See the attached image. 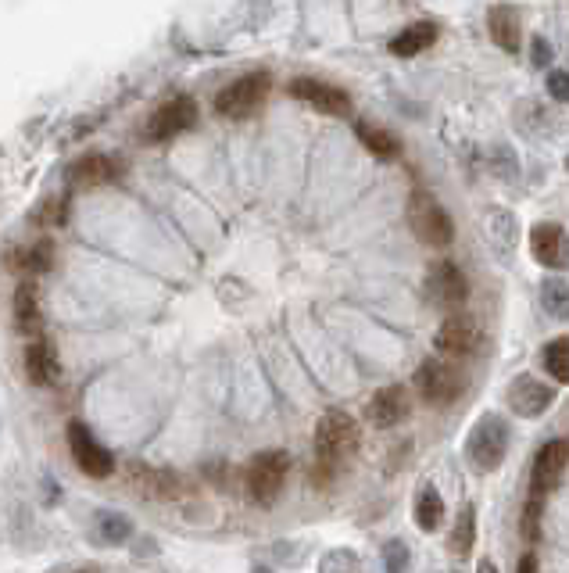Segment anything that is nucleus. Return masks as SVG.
<instances>
[{
	"mask_svg": "<svg viewBox=\"0 0 569 573\" xmlns=\"http://www.w3.org/2000/svg\"><path fill=\"white\" fill-rule=\"evenodd\" d=\"M358 441H362V434H358V423L348 412H326L315 427V484H326L337 473L340 462L358 452Z\"/></svg>",
	"mask_w": 569,
	"mask_h": 573,
	"instance_id": "1",
	"label": "nucleus"
},
{
	"mask_svg": "<svg viewBox=\"0 0 569 573\" xmlns=\"http://www.w3.org/2000/svg\"><path fill=\"white\" fill-rule=\"evenodd\" d=\"M509 441H512L509 423H505L502 416H494V412L480 416L466 437L469 466H473L476 473H494L505 462V455H509Z\"/></svg>",
	"mask_w": 569,
	"mask_h": 573,
	"instance_id": "2",
	"label": "nucleus"
},
{
	"mask_svg": "<svg viewBox=\"0 0 569 573\" xmlns=\"http://www.w3.org/2000/svg\"><path fill=\"white\" fill-rule=\"evenodd\" d=\"M405 215H408L412 233L423 240L426 248H448L451 240H455V223H451V215L444 212V205L434 194L412 190V194H408Z\"/></svg>",
	"mask_w": 569,
	"mask_h": 573,
	"instance_id": "3",
	"label": "nucleus"
},
{
	"mask_svg": "<svg viewBox=\"0 0 569 573\" xmlns=\"http://www.w3.org/2000/svg\"><path fill=\"white\" fill-rule=\"evenodd\" d=\"M269 90H272L269 72H247V76L233 79L230 86H222L219 94H215V112L222 119H247V115H255L262 108Z\"/></svg>",
	"mask_w": 569,
	"mask_h": 573,
	"instance_id": "4",
	"label": "nucleus"
},
{
	"mask_svg": "<svg viewBox=\"0 0 569 573\" xmlns=\"http://www.w3.org/2000/svg\"><path fill=\"white\" fill-rule=\"evenodd\" d=\"M434 348L441 351L448 362L473 359V355L484 351V326H480L476 316H469V312H455V316H448L437 326Z\"/></svg>",
	"mask_w": 569,
	"mask_h": 573,
	"instance_id": "5",
	"label": "nucleus"
},
{
	"mask_svg": "<svg viewBox=\"0 0 569 573\" xmlns=\"http://www.w3.org/2000/svg\"><path fill=\"white\" fill-rule=\"evenodd\" d=\"M416 391L426 398V405H437V409H448L462 398L466 391V377L462 369L448 359H426L416 369Z\"/></svg>",
	"mask_w": 569,
	"mask_h": 573,
	"instance_id": "6",
	"label": "nucleus"
},
{
	"mask_svg": "<svg viewBox=\"0 0 569 573\" xmlns=\"http://www.w3.org/2000/svg\"><path fill=\"white\" fill-rule=\"evenodd\" d=\"M290 473V455L283 448H269V452H258L247 466V495L255 498L258 505H272L280 498L283 484H287Z\"/></svg>",
	"mask_w": 569,
	"mask_h": 573,
	"instance_id": "7",
	"label": "nucleus"
},
{
	"mask_svg": "<svg viewBox=\"0 0 569 573\" xmlns=\"http://www.w3.org/2000/svg\"><path fill=\"white\" fill-rule=\"evenodd\" d=\"M194 122H197L194 97H187V94L169 97V101L158 104L151 112V119H147V126H144V140L147 144H165V140H176L179 133L194 129Z\"/></svg>",
	"mask_w": 569,
	"mask_h": 573,
	"instance_id": "8",
	"label": "nucleus"
},
{
	"mask_svg": "<svg viewBox=\"0 0 569 573\" xmlns=\"http://www.w3.org/2000/svg\"><path fill=\"white\" fill-rule=\"evenodd\" d=\"M68 448L76 455V466L90 477H111L115 473V455L97 441L90 430H86L83 420L68 423Z\"/></svg>",
	"mask_w": 569,
	"mask_h": 573,
	"instance_id": "9",
	"label": "nucleus"
},
{
	"mask_svg": "<svg viewBox=\"0 0 569 573\" xmlns=\"http://www.w3.org/2000/svg\"><path fill=\"white\" fill-rule=\"evenodd\" d=\"M287 90H290V97H298V101L312 104L315 112L333 115V119H340V115L351 112L348 90H340V86H333V83H323V79L298 76V79H290Z\"/></svg>",
	"mask_w": 569,
	"mask_h": 573,
	"instance_id": "10",
	"label": "nucleus"
},
{
	"mask_svg": "<svg viewBox=\"0 0 569 573\" xmlns=\"http://www.w3.org/2000/svg\"><path fill=\"white\" fill-rule=\"evenodd\" d=\"M569 466V441H548L537 448L534 466H530V498H544L559 488L562 473Z\"/></svg>",
	"mask_w": 569,
	"mask_h": 573,
	"instance_id": "11",
	"label": "nucleus"
},
{
	"mask_svg": "<svg viewBox=\"0 0 569 573\" xmlns=\"http://www.w3.org/2000/svg\"><path fill=\"white\" fill-rule=\"evenodd\" d=\"M426 294H430L437 305L448 308L451 316H455V308H462V305H466V298H469V283H466V276H462V269L455 266V262L441 258V262L430 269V276H426Z\"/></svg>",
	"mask_w": 569,
	"mask_h": 573,
	"instance_id": "12",
	"label": "nucleus"
},
{
	"mask_svg": "<svg viewBox=\"0 0 569 573\" xmlns=\"http://www.w3.org/2000/svg\"><path fill=\"white\" fill-rule=\"evenodd\" d=\"M505 398H509V409L516 412V416H523V420H537V416H544V412L552 409L555 402V391L544 380L537 377H516L509 384V391H505Z\"/></svg>",
	"mask_w": 569,
	"mask_h": 573,
	"instance_id": "13",
	"label": "nucleus"
},
{
	"mask_svg": "<svg viewBox=\"0 0 569 573\" xmlns=\"http://www.w3.org/2000/svg\"><path fill=\"white\" fill-rule=\"evenodd\" d=\"M408 394L405 387H383L366 402V423L376 430H391L398 427L401 420H408Z\"/></svg>",
	"mask_w": 569,
	"mask_h": 573,
	"instance_id": "14",
	"label": "nucleus"
},
{
	"mask_svg": "<svg viewBox=\"0 0 569 573\" xmlns=\"http://www.w3.org/2000/svg\"><path fill=\"white\" fill-rule=\"evenodd\" d=\"M530 251L541 266L559 269L566 266V233H562L559 223H537L530 230Z\"/></svg>",
	"mask_w": 569,
	"mask_h": 573,
	"instance_id": "15",
	"label": "nucleus"
},
{
	"mask_svg": "<svg viewBox=\"0 0 569 573\" xmlns=\"http://www.w3.org/2000/svg\"><path fill=\"white\" fill-rule=\"evenodd\" d=\"M487 33L491 40L502 47L505 54H519V40H523V26H519V15L512 4H494L487 11Z\"/></svg>",
	"mask_w": 569,
	"mask_h": 573,
	"instance_id": "16",
	"label": "nucleus"
},
{
	"mask_svg": "<svg viewBox=\"0 0 569 573\" xmlns=\"http://www.w3.org/2000/svg\"><path fill=\"white\" fill-rule=\"evenodd\" d=\"M119 176L122 165L111 154H86L72 165V183L76 187H104V183H115Z\"/></svg>",
	"mask_w": 569,
	"mask_h": 573,
	"instance_id": "17",
	"label": "nucleus"
},
{
	"mask_svg": "<svg viewBox=\"0 0 569 573\" xmlns=\"http://www.w3.org/2000/svg\"><path fill=\"white\" fill-rule=\"evenodd\" d=\"M434 43H437V22L419 18V22H412V26H405L394 36L391 54L394 58H416V54H423L426 47H434Z\"/></svg>",
	"mask_w": 569,
	"mask_h": 573,
	"instance_id": "18",
	"label": "nucleus"
},
{
	"mask_svg": "<svg viewBox=\"0 0 569 573\" xmlns=\"http://www.w3.org/2000/svg\"><path fill=\"white\" fill-rule=\"evenodd\" d=\"M129 480L133 488L147 498H176L179 495V477L169 470H151V466H129Z\"/></svg>",
	"mask_w": 569,
	"mask_h": 573,
	"instance_id": "19",
	"label": "nucleus"
},
{
	"mask_svg": "<svg viewBox=\"0 0 569 573\" xmlns=\"http://www.w3.org/2000/svg\"><path fill=\"white\" fill-rule=\"evenodd\" d=\"M26 373L33 384L47 387L58 380V355H54V348L43 337H36V341H29L26 348Z\"/></svg>",
	"mask_w": 569,
	"mask_h": 573,
	"instance_id": "20",
	"label": "nucleus"
},
{
	"mask_svg": "<svg viewBox=\"0 0 569 573\" xmlns=\"http://www.w3.org/2000/svg\"><path fill=\"white\" fill-rule=\"evenodd\" d=\"M355 137L362 140V147H366L369 154H376L380 162H394V158H401V140L394 137L391 129L369 126V122H355Z\"/></svg>",
	"mask_w": 569,
	"mask_h": 573,
	"instance_id": "21",
	"label": "nucleus"
},
{
	"mask_svg": "<svg viewBox=\"0 0 569 573\" xmlns=\"http://www.w3.org/2000/svg\"><path fill=\"white\" fill-rule=\"evenodd\" d=\"M441 523H444V498L434 484H426L416 495V527L423 534H434Z\"/></svg>",
	"mask_w": 569,
	"mask_h": 573,
	"instance_id": "22",
	"label": "nucleus"
},
{
	"mask_svg": "<svg viewBox=\"0 0 569 573\" xmlns=\"http://www.w3.org/2000/svg\"><path fill=\"white\" fill-rule=\"evenodd\" d=\"M473 541H476V505L466 502L459 520H455V527H451V534H448V552L466 559L469 552H473Z\"/></svg>",
	"mask_w": 569,
	"mask_h": 573,
	"instance_id": "23",
	"label": "nucleus"
},
{
	"mask_svg": "<svg viewBox=\"0 0 569 573\" xmlns=\"http://www.w3.org/2000/svg\"><path fill=\"white\" fill-rule=\"evenodd\" d=\"M15 319L26 334H36L40 330V301H36V283L22 280L15 291Z\"/></svg>",
	"mask_w": 569,
	"mask_h": 573,
	"instance_id": "24",
	"label": "nucleus"
},
{
	"mask_svg": "<svg viewBox=\"0 0 569 573\" xmlns=\"http://www.w3.org/2000/svg\"><path fill=\"white\" fill-rule=\"evenodd\" d=\"M541 308L548 312L552 319H569V283L562 276H548L541 283Z\"/></svg>",
	"mask_w": 569,
	"mask_h": 573,
	"instance_id": "25",
	"label": "nucleus"
},
{
	"mask_svg": "<svg viewBox=\"0 0 569 573\" xmlns=\"http://www.w3.org/2000/svg\"><path fill=\"white\" fill-rule=\"evenodd\" d=\"M541 362L555 384H569V337H555L541 351Z\"/></svg>",
	"mask_w": 569,
	"mask_h": 573,
	"instance_id": "26",
	"label": "nucleus"
},
{
	"mask_svg": "<svg viewBox=\"0 0 569 573\" xmlns=\"http://www.w3.org/2000/svg\"><path fill=\"white\" fill-rule=\"evenodd\" d=\"M487 237L498 244L502 251H512L516 248V219H512V212H505V208H494L491 215H487Z\"/></svg>",
	"mask_w": 569,
	"mask_h": 573,
	"instance_id": "27",
	"label": "nucleus"
},
{
	"mask_svg": "<svg viewBox=\"0 0 569 573\" xmlns=\"http://www.w3.org/2000/svg\"><path fill=\"white\" fill-rule=\"evenodd\" d=\"M97 534H101L104 545H122V541H129V534H133V523L119 513H104L101 523H97Z\"/></svg>",
	"mask_w": 569,
	"mask_h": 573,
	"instance_id": "28",
	"label": "nucleus"
},
{
	"mask_svg": "<svg viewBox=\"0 0 569 573\" xmlns=\"http://www.w3.org/2000/svg\"><path fill=\"white\" fill-rule=\"evenodd\" d=\"M319 573H362V559L351 548H333L319 563Z\"/></svg>",
	"mask_w": 569,
	"mask_h": 573,
	"instance_id": "29",
	"label": "nucleus"
},
{
	"mask_svg": "<svg viewBox=\"0 0 569 573\" xmlns=\"http://www.w3.org/2000/svg\"><path fill=\"white\" fill-rule=\"evenodd\" d=\"M22 258H11V266L15 269H26V273H43V269H51V244L40 240L36 248L29 251H18Z\"/></svg>",
	"mask_w": 569,
	"mask_h": 573,
	"instance_id": "30",
	"label": "nucleus"
},
{
	"mask_svg": "<svg viewBox=\"0 0 569 573\" xmlns=\"http://www.w3.org/2000/svg\"><path fill=\"white\" fill-rule=\"evenodd\" d=\"M408 545L405 541H387V545H383V566H387V573H405L408 570Z\"/></svg>",
	"mask_w": 569,
	"mask_h": 573,
	"instance_id": "31",
	"label": "nucleus"
},
{
	"mask_svg": "<svg viewBox=\"0 0 569 573\" xmlns=\"http://www.w3.org/2000/svg\"><path fill=\"white\" fill-rule=\"evenodd\" d=\"M541 502L544 498H527V509H523V534H527V541L541 538Z\"/></svg>",
	"mask_w": 569,
	"mask_h": 573,
	"instance_id": "32",
	"label": "nucleus"
},
{
	"mask_svg": "<svg viewBox=\"0 0 569 573\" xmlns=\"http://www.w3.org/2000/svg\"><path fill=\"white\" fill-rule=\"evenodd\" d=\"M548 97H555L559 104H569V72H548Z\"/></svg>",
	"mask_w": 569,
	"mask_h": 573,
	"instance_id": "33",
	"label": "nucleus"
},
{
	"mask_svg": "<svg viewBox=\"0 0 569 573\" xmlns=\"http://www.w3.org/2000/svg\"><path fill=\"white\" fill-rule=\"evenodd\" d=\"M552 61V43L544 40V36H534V65L537 69H544Z\"/></svg>",
	"mask_w": 569,
	"mask_h": 573,
	"instance_id": "34",
	"label": "nucleus"
},
{
	"mask_svg": "<svg viewBox=\"0 0 569 573\" xmlns=\"http://www.w3.org/2000/svg\"><path fill=\"white\" fill-rule=\"evenodd\" d=\"M516 573H537V556H534V552H527V556H519Z\"/></svg>",
	"mask_w": 569,
	"mask_h": 573,
	"instance_id": "35",
	"label": "nucleus"
},
{
	"mask_svg": "<svg viewBox=\"0 0 569 573\" xmlns=\"http://www.w3.org/2000/svg\"><path fill=\"white\" fill-rule=\"evenodd\" d=\"M476 573H498V566H494V559H480V566H476Z\"/></svg>",
	"mask_w": 569,
	"mask_h": 573,
	"instance_id": "36",
	"label": "nucleus"
},
{
	"mask_svg": "<svg viewBox=\"0 0 569 573\" xmlns=\"http://www.w3.org/2000/svg\"><path fill=\"white\" fill-rule=\"evenodd\" d=\"M255 573H269V570H265V566H255Z\"/></svg>",
	"mask_w": 569,
	"mask_h": 573,
	"instance_id": "37",
	"label": "nucleus"
},
{
	"mask_svg": "<svg viewBox=\"0 0 569 573\" xmlns=\"http://www.w3.org/2000/svg\"><path fill=\"white\" fill-rule=\"evenodd\" d=\"M76 573H97V570H94V566H90V570H76Z\"/></svg>",
	"mask_w": 569,
	"mask_h": 573,
	"instance_id": "38",
	"label": "nucleus"
},
{
	"mask_svg": "<svg viewBox=\"0 0 569 573\" xmlns=\"http://www.w3.org/2000/svg\"><path fill=\"white\" fill-rule=\"evenodd\" d=\"M566 255H569V240H566ZM566 262H569V258H566Z\"/></svg>",
	"mask_w": 569,
	"mask_h": 573,
	"instance_id": "39",
	"label": "nucleus"
},
{
	"mask_svg": "<svg viewBox=\"0 0 569 573\" xmlns=\"http://www.w3.org/2000/svg\"><path fill=\"white\" fill-rule=\"evenodd\" d=\"M566 169H569V158H566Z\"/></svg>",
	"mask_w": 569,
	"mask_h": 573,
	"instance_id": "40",
	"label": "nucleus"
}]
</instances>
